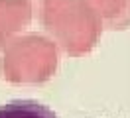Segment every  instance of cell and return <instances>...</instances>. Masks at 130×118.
Instances as JSON below:
<instances>
[{"label":"cell","mask_w":130,"mask_h":118,"mask_svg":"<svg viewBox=\"0 0 130 118\" xmlns=\"http://www.w3.org/2000/svg\"><path fill=\"white\" fill-rule=\"evenodd\" d=\"M40 20L57 49L71 57L91 53L103 33V26L87 0H41Z\"/></svg>","instance_id":"obj_1"},{"label":"cell","mask_w":130,"mask_h":118,"mask_svg":"<svg viewBox=\"0 0 130 118\" xmlns=\"http://www.w3.org/2000/svg\"><path fill=\"white\" fill-rule=\"evenodd\" d=\"M103 28L126 30L130 28V0H87Z\"/></svg>","instance_id":"obj_4"},{"label":"cell","mask_w":130,"mask_h":118,"mask_svg":"<svg viewBox=\"0 0 130 118\" xmlns=\"http://www.w3.org/2000/svg\"><path fill=\"white\" fill-rule=\"evenodd\" d=\"M32 18V0H0V51L30 26Z\"/></svg>","instance_id":"obj_3"},{"label":"cell","mask_w":130,"mask_h":118,"mask_svg":"<svg viewBox=\"0 0 130 118\" xmlns=\"http://www.w3.org/2000/svg\"><path fill=\"white\" fill-rule=\"evenodd\" d=\"M0 118H57L55 112L36 100H12L0 106Z\"/></svg>","instance_id":"obj_5"},{"label":"cell","mask_w":130,"mask_h":118,"mask_svg":"<svg viewBox=\"0 0 130 118\" xmlns=\"http://www.w3.org/2000/svg\"><path fill=\"white\" fill-rule=\"evenodd\" d=\"M59 67V49L41 33L18 36L2 49L0 75L12 85H43Z\"/></svg>","instance_id":"obj_2"}]
</instances>
